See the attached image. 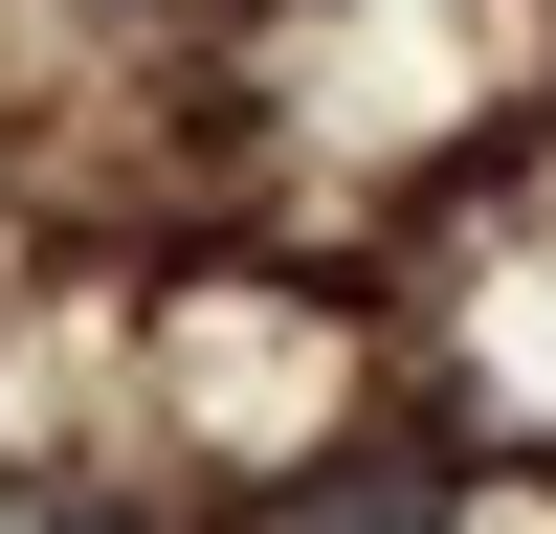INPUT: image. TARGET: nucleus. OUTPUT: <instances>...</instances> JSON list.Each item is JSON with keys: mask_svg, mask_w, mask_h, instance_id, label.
<instances>
[{"mask_svg": "<svg viewBox=\"0 0 556 534\" xmlns=\"http://www.w3.org/2000/svg\"><path fill=\"white\" fill-rule=\"evenodd\" d=\"M290 534H445V490L424 468H334V490H290Z\"/></svg>", "mask_w": 556, "mask_h": 534, "instance_id": "nucleus-1", "label": "nucleus"}, {"mask_svg": "<svg viewBox=\"0 0 556 534\" xmlns=\"http://www.w3.org/2000/svg\"><path fill=\"white\" fill-rule=\"evenodd\" d=\"M0 534H134V512H89V490H0Z\"/></svg>", "mask_w": 556, "mask_h": 534, "instance_id": "nucleus-2", "label": "nucleus"}]
</instances>
